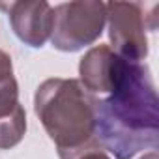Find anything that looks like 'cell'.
<instances>
[{"instance_id":"6da1fadb","label":"cell","mask_w":159,"mask_h":159,"mask_svg":"<svg viewBox=\"0 0 159 159\" xmlns=\"http://www.w3.org/2000/svg\"><path fill=\"white\" fill-rule=\"evenodd\" d=\"M94 135L116 159L157 148L159 99L146 66L124 60L109 98L94 103Z\"/></svg>"},{"instance_id":"7a4b0ae2","label":"cell","mask_w":159,"mask_h":159,"mask_svg":"<svg viewBox=\"0 0 159 159\" xmlns=\"http://www.w3.org/2000/svg\"><path fill=\"white\" fill-rule=\"evenodd\" d=\"M96 98L77 79H47L34 96V111L58 148L60 159H73L99 146L94 135Z\"/></svg>"},{"instance_id":"3957f363","label":"cell","mask_w":159,"mask_h":159,"mask_svg":"<svg viewBox=\"0 0 159 159\" xmlns=\"http://www.w3.org/2000/svg\"><path fill=\"white\" fill-rule=\"evenodd\" d=\"M51 43L62 52H75L92 45L107 23L105 4L98 0L64 2L52 8Z\"/></svg>"},{"instance_id":"277c9868","label":"cell","mask_w":159,"mask_h":159,"mask_svg":"<svg viewBox=\"0 0 159 159\" xmlns=\"http://www.w3.org/2000/svg\"><path fill=\"white\" fill-rule=\"evenodd\" d=\"M109 39L114 52L129 62H140L148 56L146 15L139 2H109L105 4Z\"/></svg>"},{"instance_id":"5b68a950","label":"cell","mask_w":159,"mask_h":159,"mask_svg":"<svg viewBox=\"0 0 159 159\" xmlns=\"http://www.w3.org/2000/svg\"><path fill=\"white\" fill-rule=\"evenodd\" d=\"M10 17L15 36L28 47L39 49L52 32V6L45 0H21V2L0 4Z\"/></svg>"},{"instance_id":"8992f818","label":"cell","mask_w":159,"mask_h":159,"mask_svg":"<svg viewBox=\"0 0 159 159\" xmlns=\"http://www.w3.org/2000/svg\"><path fill=\"white\" fill-rule=\"evenodd\" d=\"M124 58H120L109 45L92 47L79 64V75L86 92L92 94H109L118 79Z\"/></svg>"},{"instance_id":"52a82bcc","label":"cell","mask_w":159,"mask_h":159,"mask_svg":"<svg viewBox=\"0 0 159 159\" xmlns=\"http://www.w3.org/2000/svg\"><path fill=\"white\" fill-rule=\"evenodd\" d=\"M26 133V112L19 105L11 114L0 118V150L17 146Z\"/></svg>"},{"instance_id":"ba28073f","label":"cell","mask_w":159,"mask_h":159,"mask_svg":"<svg viewBox=\"0 0 159 159\" xmlns=\"http://www.w3.org/2000/svg\"><path fill=\"white\" fill-rule=\"evenodd\" d=\"M19 105V86L15 77L0 79V118L11 114Z\"/></svg>"},{"instance_id":"9c48e42d","label":"cell","mask_w":159,"mask_h":159,"mask_svg":"<svg viewBox=\"0 0 159 159\" xmlns=\"http://www.w3.org/2000/svg\"><path fill=\"white\" fill-rule=\"evenodd\" d=\"M73 159H111V157L107 155V152H103L101 146H94V148H88V150L81 152Z\"/></svg>"},{"instance_id":"30bf717a","label":"cell","mask_w":159,"mask_h":159,"mask_svg":"<svg viewBox=\"0 0 159 159\" xmlns=\"http://www.w3.org/2000/svg\"><path fill=\"white\" fill-rule=\"evenodd\" d=\"M6 77H13V66H11L10 54L0 51V79H6Z\"/></svg>"},{"instance_id":"8fae6325","label":"cell","mask_w":159,"mask_h":159,"mask_svg":"<svg viewBox=\"0 0 159 159\" xmlns=\"http://www.w3.org/2000/svg\"><path fill=\"white\" fill-rule=\"evenodd\" d=\"M140 159H157V153H155V150H152L150 153H146V155L140 157Z\"/></svg>"}]
</instances>
